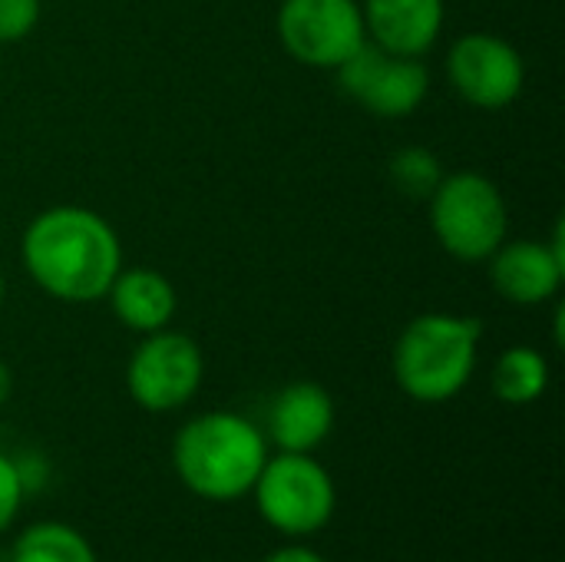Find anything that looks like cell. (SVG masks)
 Masks as SVG:
<instances>
[{"instance_id":"cell-1","label":"cell","mask_w":565,"mask_h":562,"mask_svg":"<svg viewBox=\"0 0 565 562\" xmlns=\"http://www.w3.org/2000/svg\"><path fill=\"white\" fill-rule=\"evenodd\" d=\"M20 258L26 275L50 298L89 305L106 298L116 282L122 268V245L99 212L83 205H53L26 225Z\"/></svg>"},{"instance_id":"cell-2","label":"cell","mask_w":565,"mask_h":562,"mask_svg":"<svg viewBox=\"0 0 565 562\" xmlns=\"http://www.w3.org/2000/svg\"><path fill=\"white\" fill-rule=\"evenodd\" d=\"M265 460V434L232 411L199 414L172 441V467L182 487L209 503H232L252 494Z\"/></svg>"},{"instance_id":"cell-3","label":"cell","mask_w":565,"mask_h":562,"mask_svg":"<svg viewBox=\"0 0 565 562\" xmlns=\"http://www.w3.org/2000/svg\"><path fill=\"white\" fill-rule=\"evenodd\" d=\"M480 341V318L450 311L417 315L394 344L397 388L417 404H444L457 397L477 371Z\"/></svg>"},{"instance_id":"cell-4","label":"cell","mask_w":565,"mask_h":562,"mask_svg":"<svg viewBox=\"0 0 565 562\" xmlns=\"http://www.w3.org/2000/svg\"><path fill=\"white\" fill-rule=\"evenodd\" d=\"M430 229L454 258L487 262L510 235V209L483 172H454L430 195Z\"/></svg>"},{"instance_id":"cell-5","label":"cell","mask_w":565,"mask_h":562,"mask_svg":"<svg viewBox=\"0 0 565 562\" xmlns=\"http://www.w3.org/2000/svg\"><path fill=\"white\" fill-rule=\"evenodd\" d=\"M255 507L262 520L281 537H311L324 530L338 507L331 474L311 454L268 457L255 487Z\"/></svg>"},{"instance_id":"cell-6","label":"cell","mask_w":565,"mask_h":562,"mask_svg":"<svg viewBox=\"0 0 565 562\" xmlns=\"http://www.w3.org/2000/svg\"><path fill=\"white\" fill-rule=\"evenodd\" d=\"M205 378L202 348L182 331H152L132 351L126 368L129 397L149 414H169L185 407Z\"/></svg>"},{"instance_id":"cell-7","label":"cell","mask_w":565,"mask_h":562,"mask_svg":"<svg viewBox=\"0 0 565 562\" xmlns=\"http://www.w3.org/2000/svg\"><path fill=\"white\" fill-rule=\"evenodd\" d=\"M334 73L344 96L381 119H404L417 113L430 89V73L424 60L394 56L371 40H364Z\"/></svg>"},{"instance_id":"cell-8","label":"cell","mask_w":565,"mask_h":562,"mask_svg":"<svg viewBox=\"0 0 565 562\" xmlns=\"http://www.w3.org/2000/svg\"><path fill=\"white\" fill-rule=\"evenodd\" d=\"M278 36L298 63L338 70L367 40V30L358 0H281Z\"/></svg>"},{"instance_id":"cell-9","label":"cell","mask_w":565,"mask_h":562,"mask_svg":"<svg viewBox=\"0 0 565 562\" xmlns=\"http://www.w3.org/2000/svg\"><path fill=\"white\" fill-rule=\"evenodd\" d=\"M447 79L463 103L497 113L520 99L526 86V63L510 40L473 30L450 46Z\"/></svg>"},{"instance_id":"cell-10","label":"cell","mask_w":565,"mask_h":562,"mask_svg":"<svg viewBox=\"0 0 565 562\" xmlns=\"http://www.w3.org/2000/svg\"><path fill=\"white\" fill-rule=\"evenodd\" d=\"M490 278L493 288L513 301V305H546L559 295L565 275L563 255V229H556L553 242L536 238H516L503 242L490 258Z\"/></svg>"},{"instance_id":"cell-11","label":"cell","mask_w":565,"mask_h":562,"mask_svg":"<svg viewBox=\"0 0 565 562\" xmlns=\"http://www.w3.org/2000/svg\"><path fill=\"white\" fill-rule=\"evenodd\" d=\"M367 40L394 56H424L440 40L447 3L444 0H364Z\"/></svg>"},{"instance_id":"cell-12","label":"cell","mask_w":565,"mask_h":562,"mask_svg":"<svg viewBox=\"0 0 565 562\" xmlns=\"http://www.w3.org/2000/svg\"><path fill=\"white\" fill-rule=\"evenodd\" d=\"M334 431V397L315 381H295L278 391L268 411V437L285 454H311Z\"/></svg>"},{"instance_id":"cell-13","label":"cell","mask_w":565,"mask_h":562,"mask_svg":"<svg viewBox=\"0 0 565 562\" xmlns=\"http://www.w3.org/2000/svg\"><path fill=\"white\" fill-rule=\"evenodd\" d=\"M113 315L139 335H152L169 328L175 308H179V295L175 285L156 272V268H119L116 282L106 291Z\"/></svg>"},{"instance_id":"cell-14","label":"cell","mask_w":565,"mask_h":562,"mask_svg":"<svg viewBox=\"0 0 565 562\" xmlns=\"http://www.w3.org/2000/svg\"><path fill=\"white\" fill-rule=\"evenodd\" d=\"M550 388V361L530 348V344H516L507 348L497 364H493V394L510 404V407H526L533 401H540Z\"/></svg>"},{"instance_id":"cell-15","label":"cell","mask_w":565,"mask_h":562,"mask_svg":"<svg viewBox=\"0 0 565 562\" xmlns=\"http://www.w3.org/2000/svg\"><path fill=\"white\" fill-rule=\"evenodd\" d=\"M10 562H99L93 543L66 523H33L13 547Z\"/></svg>"},{"instance_id":"cell-16","label":"cell","mask_w":565,"mask_h":562,"mask_svg":"<svg viewBox=\"0 0 565 562\" xmlns=\"http://www.w3.org/2000/svg\"><path fill=\"white\" fill-rule=\"evenodd\" d=\"M387 176L394 182L397 192L411 195V199H430L434 189L440 185L444 172H440V159L424 149V146H404L391 156Z\"/></svg>"},{"instance_id":"cell-17","label":"cell","mask_w":565,"mask_h":562,"mask_svg":"<svg viewBox=\"0 0 565 562\" xmlns=\"http://www.w3.org/2000/svg\"><path fill=\"white\" fill-rule=\"evenodd\" d=\"M40 0H0V43H17L33 33Z\"/></svg>"},{"instance_id":"cell-18","label":"cell","mask_w":565,"mask_h":562,"mask_svg":"<svg viewBox=\"0 0 565 562\" xmlns=\"http://www.w3.org/2000/svg\"><path fill=\"white\" fill-rule=\"evenodd\" d=\"M23 497H26V490H23V484H20L17 464H13L7 454H0V533L17 520Z\"/></svg>"},{"instance_id":"cell-19","label":"cell","mask_w":565,"mask_h":562,"mask_svg":"<svg viewBox=\"0 0 565 562\" xmlns=\"http://www.w3.org/2000/svg\"><path fill=\"white\" fill-rule=\"evenodd\" d=\"M265 562H324L315 550H308V547H285V550H275V553H268Z\"/></svg>"},{"instance_id":"cell-20","label":"cell","mask_w":565,"mask_h":562,"mask_svg":"<svg viewBox=\"0 0 565 562\" xmlns=\"http://www.w3.org/2000/svg\"><path fill=\"white\" fill-rule=\"evenodd\" d=\"M10 394H13V374H10V368L0 361V407L10 401Z\"/></svg>"},{"instance_id":"cell-21","label":"cell","mask_w":565,"mask_h":562,"mask_svg":"<svg viewBox=\"0 0 565 562\" xmlns=\"http://www.w3.org/2000/svg\"><path fill=\"white\" fill-rule=\"evenodd\" d=\"M0 301H3V272H0Z\"/></svg>"}]
</instances>
